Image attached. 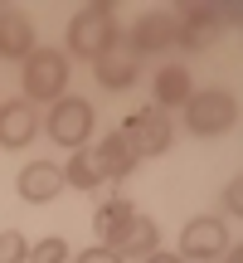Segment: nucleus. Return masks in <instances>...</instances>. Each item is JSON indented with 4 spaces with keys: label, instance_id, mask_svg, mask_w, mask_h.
I'll use <instances>...</instances> for the list:
<instances>
[{
    "label": "nucleus",
    "instance_id": "3",
    "mask_svg": "<svg viewBox=\"0 0 243 263\" xmlns=\"http://www.w3.org/2000/svg\"><path fill=\"white\" fill-rule=\"evenodd\" d=\"M121 137H127L131 151H136V161H146V156L170 151V141H175V122H170V112H160V107L151 103V107H141V112H131L127 122H121Z\"/></svg>",
    "mask_w": 243,
    "mask_h": 263
},
{
    "label": "nucleus",
    "instance_id": "14",
    "mask_svg": "<svg viewBox=\"0 0 243 263\" xmlns=\"http://www.w3.org/2000/svg\"><path fill=\"white\" fill-rule=\"evenodd\" d=\"M34 54V25L25 10H0V59H29Z\"/></svg>",
    "mask_w": 243,
    "mask_h": 263
},
{
    "label": "nucleus",
    "instance_id": "4",
    "mask_svg": "<svg viewBox=\"0 0 243 263\" xmlns=\"http://www.w3.org/2000/svg\"><path fill=\"white\" fill-rule=\"evenodd\" d=\"M112 39H117V20L107 5H88L68 20V54L73 59H97Z\"/></svg>",
    "mask_w": 243,
    "mask_h": 263
},
{
    "label": "nucleus",
    "instance_id": "2",
    "mask_svg": "<svg viewBox=\"0 0 243 263\" xmlns=\"http://www.w3.org/2000/svg\"><path fill=\"white\" fill-rule=\"evenodd\" d=\"M234 122H238V103L224 88H199L185 103V127L195 137H219V132H229Z\"/></svg>",
    "mask_w": 243,
    "mask_h": 263
},
{
    "label": "nucleus",
    "instance_id": "13",
    "mask_svg": "<svg viewBox=\"0 0 243 263\" xmlns=\"http://www.w3.org/2000/svg\"><path fill=\"white\" fill-rule=\"evenodd\" d=\"M93 156H97L103 180H127L131 171H136V151L127 146V137H121V132H107V137L93 146Z\"/></svg>",
    "mask_w": 243,
    "mask_h": 263
},
{
    "label": "nucleus",
    "instance_id": "15",
    "mask_svg": "<svg viewBox=\"0 0 243 263\" xmlns=\"http://www.w3.org/2000/svg\"><path fill=\"white\" fill-rule=\"evenodd\" d=\"M151 93H156V107H160V112H170V107H185L190 98H195V83H190V73L180 64H166V68H156Z\"/></svg>",
    "mask_w": 243,
    "mask_h": 263
},
{
    "label": "nucleus",
    "instance_id": "22",
    "mask_svg": "<svg viewBox=\"0 0 243 263\" xmlns=\"http://www.w3.org/2000/svg\"><path fill=\"white\" fill-rule=\"evenodd\" d=\"M214 263H243V244H234V249H224V254H219Z\"/></svg>",
    "mask_w": 243,
    "mask_h": 263
},
{
    "label": "nucleus",
    "instance_id": "1",
    "mask_svg": "<svg viewBox=\"0 0 243 263\" xmlns=\"http://www.w3.org/2000/svg\"><path fill=\"white\" fill-rule=\"evenodd\" d=\"M25 103H58L64 98V83H68V54L58 49H34L25 59Z\"/></svg>",
    "mask_w": 243,
    "mask_h": 263
},
{
    "label": "nucleus",
    "instance_id": "5",
    "mask_svg": "<svg viewBox=\"0 0 243 263\" xmlns=\"http://www.w3.org/2000/svg\"><path fill=\"white\" fill-rule=\"evenodd\" d=\"M224 10L219 5H190L185 15H175V49H185V54H205V49L219 44V34H224Z\"/></svg>",
    "mask_w": 243,
    "mask_h": 263
},
{
    "label": "nucleus",
    "instance_id": "17",
    "mask_svg": "<svg viewBox=\"0 0 243 263\" xmlns=\"http://www.w3.org/2000/svg\"><path fill=\"white\" fill-rule=\"evenodd\" d=\"M58 171H64V185H73V190H97V185H103V171H97V156H93V151H73V156H68L64 161V166H58Z\"/></svg>",
    "mask_w": 243,
    "mask_h": 263
},
{
    "label": "nucleus",
    "instance_id": "11",
    "mask_svg": "<svg viewBox=\"0 0 243 263\" xmlns=\"http://www.w3.org/2000/svg\"><path fill=\"white\" fill-rule=\"evenodd\" d=\"M156 244H160V224H156L151 215H131V224H127V229L117 234L112 254H117L121 263H127V258H141V263H146L151 254H160Z\"/></svg>",
    "mask_w": 243,
    "mask_h": 263
},
{
    "label": "nucleus",
    "instance_id": "23",
    "mask_svg": "<svg viewBox=\"0 0 243 263\" xmlns=\"http://www.w3.org/2000/svg\"><path fill=\"white\" fill-rule=\"evenodd\" d=\"M146 263H180V254H151Z\"/></svg>",
    "mask_w": 243,
    "mask_h": 263
},
{
    "label": "nucleus",
    "instance_id": "6",
    "mask_svg": "<svg viewBox=\"0 0 243 263\" xmlns=\"http://www.w3.org/2000/svg\"><path fill=\"white\" fill-rule=\"evenodd\" d=\"M93 73H97V83H103L107 93H127V88H136V78H141V54L131 49V39L117 34L112 44L93 59Z\"/></svg>",
    "mask_w": 243,
    "mask_h": 263
},
{
    "label": "nucleus",
    "instance_id": "19",
    "mask_svg": "<svg viewBox=\"0 0 243 263\" xmlns=\"http://www.w3.org/2000/svg\"><path fill=\"white\" fill-rule=\"evenodd\" d=\"M29 263H68V244H64V239H54V234L39 239V244L29 249Z\"/></svg>",
    "mask_w": 243,
    "mask_h": 263
},
{
    "label": "nucleus",
    "instance_id": "12",
    "mask_svg": "<svg viewBox=\"0 0 243 263\" xmlns=\"http://www.w3.org/2000/svg\"><path fill=\"white\" fill-rule=\"evenodd\" d=\"M19 200H29V205H49V200H58V190H64V171L54 166V161H29L25 171H19Z\"/></svg>",
    "mask_w": 243,
    "mask_h": 263
},
{
    "label": "nucleus",
    "instance_id": "20",
    "mask_svg": "<svg viewBox=\"0 0 243 263\" xmlns=\"http://www.w3.org/2000/svg\"><path fill=\"white\" fill-rule=\"evenodd\" d=\"M224 215H234V219H243V171L234 180L224 185Z\"/></svg>",
    "mask_w": 243,
    "mask_h": 263
},
{
    "label": "nucleus",
    "instance_id": "21",
    "mask_svg": "<svg viewBox=\"0 0 243 263\" xmlns=\"http://www.w3.org/2000/svg\"><path fill=\"white\" fill-rule=\"evenodd\" d=\"M73 263H121L112 249H103V244H93V249H83V254H78Z\"/></svg>",
    "mask_w": 243,
    "mask_h": 263
},
{
    "label": "nucleus",
    "instance_id": "10",
    "mask_svg": "<svg viewBox=\"0 0 243 263\" xmlns=\"http://www.w3.org/2000/svg\"><path fill=\"white\" fill-rule=\"evenodd\" d=\"M34 137H39V107L34 103H25V98L0 103V146L19 151V146H29Z\"/></svg>",
    "mask_w": 243,
    "mask_h": 263
},
{
    "label": "nucleus",
    "instance_id": "7",
    "mask_svg": "<svg viewBox=\"0 0 243 263\" xmlns=\"http://www.w3.org/2000/svg\"><path fill=\"white\" fill-rule=\"evenodd\" d=\"M49 137L68 151H83L93 137V103L88 98H58L54 112H49Z\"/></svg>",
    "mask_w": 243,
    "mask_h": 263
},
{
    "label": "nucleus",
    "instance_id": "9",
    "mask_svg": "<svg viewBox=\"0 0 243 263\" xmlns=\"http://www.w3.org/2000/svg\"><path fill=\"white\" fill-rule=\"evenodd\" d=\"M131 49H136L141 59L146 54H166V49H175V15L170 10H151V15H141L136 25H131Z\"/></svg>",
    "mask_w": 243,
    "mask_h": 263
},
{
    "label": "nucleus",
    "instance_id": "16",
    "mask_svg": "<svg viewBox=\"0 0 243 263\" xmlns=\"http://www.w3.org/2000/svg\"><path fill=\"white\" fill-rule=\"evenodd\" d=\"M131 215H136V210H131V200H107V205L93 215V229H97V239H103V249L117 244V234L131 224Z\"/></svg>",
    "mask_w": 243,
    "mask_h": 263
},
{
    "label": "nucleus",
    "instance_id": "18",
    "mask_svg": "<svg viewBox=\"0 0 243 263\" xmlns=\"http://www.w3.org/2000/svg\"><path fill=\"white\" fill-rule=\"evenodd\" d=\"M0 263H29V239L19 229H0Z\"/></svg>",
    "mask_w": 243,
    "mask_h": 263
},
{
    "label": "nucleus",
    "instance_id": "8",
    "mask_svg": "<svg viewBox=\"0 0 243 263\" xmlns=\"http://www.w3.org/2000/svg\"><path fill=\"white\" fill-rule=\"evenodd\" d=\"M229 249V224L219 215H199L185 224V234H180V263L195 258V263H214L219 254Z\"/></svg>",
    "mask_w": 243,
    "mask_h": 263
}]
</instances>
